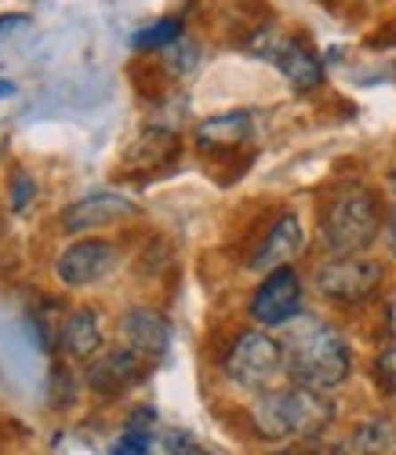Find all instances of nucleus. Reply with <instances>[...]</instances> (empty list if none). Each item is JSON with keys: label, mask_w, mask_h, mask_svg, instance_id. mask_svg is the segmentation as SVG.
<instances>
[{"label": "nucleus", "mask_w": 396, "mask_h": 455, "mask_svg": "<svg viewBox=\"0 0 396 455\" xmlns=\"http://www.w3.org/2000/svg\"><path fill=\"white\" fill-rule=\"evenodd\" d=\"M284 371L291 383L313 387V390H331L349 375V347L345 339L321 321H305L291 328L284 343Z\"/></svg>", "instance_id": "1"}, {"label": "nucleus", "mask_w": 396, "mask_h": 455, "mask_svg": "<svg viewBox=\"0 0 396 455\" xmlns=\"http://www.w3.org/2000/svg\"><path fill=\"white\" fill-rule=\"evenodd\" d=\"M251 419L262 437L284 441V437H316L335 419V404L324 397V390L298 387L281 394H262L251 408Z\"/></svg>", "instance_id": "2"}, {"label": "nucleus", "mask_w": 396, "mask_h": 455, "mask_svg": "<svg viewBox=\"0 0 396 455\" xmlns=\"http://www.w3.org/2000/svg\"><path fill=\"white\" fill-rule=\"evenodd\" d=\"M378 226H382V208L375 194H368V189H345L324 212L321 234H324L328 251L356 255L378 237Z\"/></svg>", "instance_id": "3"}, {"label": "nucleus", "mask_w": 396, "mask_h": 455, "mask_svg": "<svg viewBox=\"0 0 396 455\" xmlns=\"http://www.w3.org/2000/svg\"><path fill=\"white\" fill-rule=\"evenodd\" d=\"M284 368V347L273 343L265 331H244L236 339V347L226 357V371L236 387L244 390H262L273 383V375Z\"/></svg>", "instance_id": "4"}, {"label": "nucleus", "mask_w": 396, "mask_h": 455, "mask_svg": "<svg viewBox=\"0 0 396 455\" xmlns=\"http://www.w3.org/2000/svg\"><path fill=\"white\" fill-rule=\"evenodd\" d=\"M382 284V262L356 255H335L316 270V288L335 302H364Z\"/></svg>", "instance_id": "5"}, {"label": "nucleus", "mask_w": 396, "mask_h": 455, "mask_svg": "<svg viewBox=\"0 0 396 455\" xmlns=\"http://www.w3.org/2000/svg\"><path fill=\"white\" fill-rule=\"evenodd\" d=\"M251 52L262 55V59H269V62H276V69H281L298 92H313L316 84L324 81L321 59H316L305 44L284 41V36H276L273 29H262V33L251 36Z\"/></svg>", "instance_id": "6"}, {"label": "nucleus", "mask_w": 396, "mask_h": 455, "mask_svg": "<svg viewBox=\"0 0 396 455\" xmlns=\"http://www.w3.org/2000/svg\"><path fill=\"white\" fill-rule=\"evenodd\" d=\"M302 310V281L291 267H276L251 295V317L265 328L288 324Z\"/></svg>", "instance_id": "7"}, {"label": "nucleus", "mask_w": 396, "mask_h": 455, "mask_svg": "<svg viewBox=\"0 0 396 455\" xmlns=\"http://www.w3.org/2000/svg\"><path fill=\"white\" fill-rule=\"evenodd\" d=\"M113 267H116V251L106 241H81L62 251L55 274L69 288H88V284H99Z\"/></svg>", "instance_id": "8"}, {"label": "nucleus", "mask_w": 396, "mask_h": 455, "mask_svg": "<svg viewBox=\"0 0 396 455\" xmlns=\"http://www.w3.org/2000/svg\"><path fill=\"white\" fill-rule=\"evenodd\" d=\"M124 215H135V201H128L121 194H91L62 212V226L69 234H88V230H99V226L124 219Z\"/></svg>", "instance_id": "9"}, {"label": "nucleus", "mask_w": 396, "mask_h": 455, "mask_svg": "<svg viewBox=\"0 0 396 455\" xmlns=\"http://www.w3.org/2000/svg\"><path fill=\"white\" fill-rule=\"evenodd\" d=\"M121 331H124V343L128 350H135L139 357L153 361V357H164L168 343H171V328L161 314L153 310H131L124 321H121Z\"/></svg>", "instance_id": "10"}, {"label": "nucleus", "mask_w": 396, "mask_h": 455, "mask_svg": "<svg viewBox=\"0 0 396 455\" xmlns=\"http://www.w3.org/2000/svg\"><path fill=\"white\" fill-rule=\"evenodd\" d=\"M305 248V234H302V222L295 215H281V222L273 226V234L262 241L258 255L251 259L255 270H276L284 267V262H291L295 255H302Z\"/></svg>", "instance_id": "11"}, {"label": "nucleus", "mask_w": 396, "mask_h": 455, "mask_svg": "<svg viewBox=\"0 0 396 455\" xmlns=\"http://www.w3.org/2000/svg\"><path fill=\"white\" fill-rule=\"evenodd\" d=\"M88 379H91V387L99 394L113 397V394L128 390L131 383H139V379H142V357L135 350H113L102 361H95V368H91Z\"/></svg>", "instance_id": "12"}, {"label": "nucleus", "mask_w": 396, "mask_h": 455, "mask_svg": "<svg viewBox=\"0 0 396 455\" xmlns=\"http://www.w3.org/2000/svg\"><path fill=\"white\" fill-rule=\"evenodd\" d=\"M59 343L69 357H95L99 347H102V324H99V314L91 307H81V310H73L59 331Z\"/></svg>", "instance_id": "13"}, {"label": "nucleus", "mask_w": 396, "mask_h": 455, "mask_svg": "<svg viewBox=\"0 0 396 455\" xmlns=\"http://www.w3.org/2000/svg\"><path fill=\"white\" fill-rule=\"evenodd\" d=\"M248 135H251L248 113H218V117L196 128V146L208 149V154H222V149H236L241 142H248Z\"/></svg>", "instance_id": "14"}, {"label": "nucleus", "mask_w": 396, "mask_h": 455, "mask_svg": "<svg viewBox=\"0 0 396 455\" xmlns=\"http://www.w3.org/2000/svg\"><path fill=\"white\" fill-rule=\"evenodd\" d=\"M178 154V135L168 128H149L131 149H128V168H156L161 161H171Z\"/></svg>", "instance_id": "15"}, {"label": "nucleus", "mask_w": 396, "mask_h": 455, "mask_svg": "<svg viewBox=\"0 0 396 455\" xmlns=\"http://www.w3.org/2000/svg\"><path fill=\"white\" fill-rule=\"evenodd\" d=\"M178 36H182V22H178V19H161V22H153V26L139 29V33L131 36V44H135L139 52H153V48H168V44H175Z\"/></svg>", "instance_id": "16"}, {"label": "nucleus", "mask_w": 396, "mask_h": 455, "mask_svg": "<svg viewBox=\"0 0 396 455\" xmlns=\"http://www.w3.org/2000/svg\"><path fill=\"white\" fill-rule=\"evenodd\" d=\"M396 448V427L389 419H371L356 430V451H392Z\"/></svg>", "instance_id": "17"}, {"label": "nucleus", "mask_w": 396, "mask_h": 455, "mask_svg": "<svg viewBox=\"0 0 396 455\" xmlns=\"http://www.w3.org/2000/svg\"><path fill=\"white\" fill-rule=\"evenodd\" d=\"M193 66H196V48L189 41H182V36H178L175 44H168V69L171 73H189Z\"/></svg>", "instance_id": "18"}, {"label": "nucleus", "mask_w": 396, "mask_h": 455, "mask_svg": "<svg viewBox=\"0 0 396 455\" xmlns=\"http://www.w3.org/2000/svg\"><path fill=\"white\" fill-rule=\"evenodd\" d=\"M149 434H142V430H124L121 434V441L113 444V451H121V455H142V451H149Z\"/></svg>", "instance_id": "19"}, {"label": "nucleus", "mask_w": 396, "mask_h": 455, "mask_svg": "<svg viewBox=\"0 0 396 455\" xmlns=\"http://www.w3.org/2000/svg\"><path fill=\"white\" fill-rule=\"evenodd\" d=\"M378 379L389 394H396V347H389L382 357H378Z\"/></svg>", "instance_id": "20"}, {"label": "nucleus", "mask_w": 396, "mask_h": 455, "mask_svg": "<svg viewBox=\"0 0 396 455\" xmlns=\"http://www.w3.org/2000/svg\"><path fill=\"white\" fill-rule=\"evenodd\" d=\"M33 194H36V182H33L26 172H19V175H15V197H12V208H15V212H22V208H26V201H29Z\"/></svg>", "instance_id": "21"}, {"label": "nucleus", "mask_w": 396, "mask_h": 455, "mask_svg": "<svg viewBox=\"0 0 396 455\" xmlns=\"http://www.w3.org/2000/svg\"><path fill=\"white\" fill-rule=\"evenodd\" d=\"M164 444H168V451H201V448H196L186 434H168V437H164Z\"/></svg>", "instance_id": "22"}, {"label": "nucleus", "mask_w": 396, "mask_h": 455, "mask_svg": "<svg viewBox=\"0 0 396 455\" xmlns=\"http://www.w3.org/2000/svg\"><path fill=\"white\" fill-rule=\"evenodd\" d=\"M22 26H29L26 15H4V19H0V36H4L8 29H22Z\"/></svg>", "instance_id": "23"}, {"label": "nucleus", "mask_w": 396, "mask_h": 455, "mask_svg": "<svg viewBox=\"0 0 396 455\" xmlns=\"http://www.w3.org/2000/svg\"><path fill=\"white\" fill-rule=\"evenodd\" d=\"M389 241H392V251H396V212L389 215Z\"/></svg>", "instance_id": "24"}, {"label": "nucleus", "mask_w": 396, "mask_h": 455, "mask_svg": "<svg viewBox=\"0 0 396 455\" xmlns=\"http://www.w3.org/2000/svg\"><path fill=\"white\" fill-rule=\"evenodd\" d=\"M15 92V84H8V81H0V95H12Z\"/></svg>", "instance_id": "25"}, {"label": "nucleus", "mask_w": 396, "mask_h": 455, "mask_svg": "<svg viewBox=\"0 0 396 455\" xmlns=\"http://www.w3.org/2000/svg\"><path fill=\"white\" fill-rule=\"evenodd\" d=\"M389 324H392V331H396V302L389 307Z\"/></svg>", "instance_id": "26"}, {"label": "nucleus", "mask_w": 396, "mask_h": 455, "mask_svg": "<svg viewBox=\"0 0 396 455\" xmlns=\"http://www.w3.org/2000/svg\"><path fill=\"white\" fill-rule=\"evenodd\" d=\"M389 186H392V194H396V168H392V175H389Z\"/></svg>", "instance_id": "27"}]
</instances>
